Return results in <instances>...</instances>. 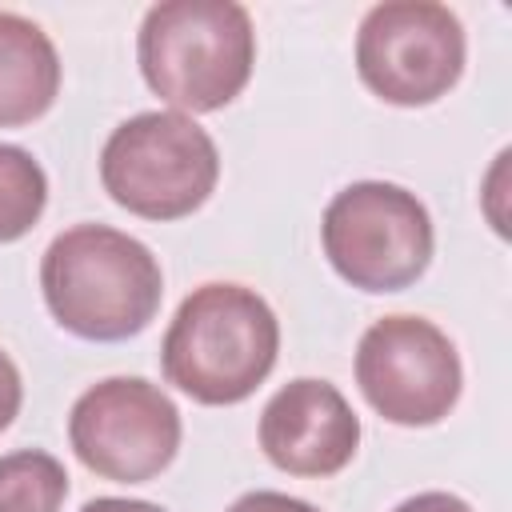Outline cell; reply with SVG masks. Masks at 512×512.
Listing matches in <instances>:
<instances>
[{"label":"cell","mask_w":512,"mask_h":512,"mask_svg":"<svg viewBox=\"0 0 512 512\" xmlns=\"http://www.w3.org/2000/svg\"><path fill=\"white\" fill-rule=\"evenodd\" d=\"M20 400H24V384H20V372L12 364V356L0 348V432L16 420L20 412Z\"/></svg>","instance_id":"4fadbf2b"},{"label":"cell","mask_w":512,"mask_h":512,"mask_svg":"<svg viewBox=\"0 0 512 512\" xmlns=\"http://www.w3.org/2000/svg\"><path fill=\"white\" fill-rule=\"evenodd\" d=\"M48 204V176L32 160V152L16 144H0V244L32 232Z\"/></svg>","instance_id":"7c38bea8"},{"label":"cell","mask_w":512,"mask_h":512,"mask_svg":"<svg viewBox=\"0 0 512 512\" xmlns=\"http://www.w3.org/2000/svg\"><path fill=\"white\" fill-rule=\"evenodd\" d=\"M260 448L288 476H336L360 448V416L328 380H288L260 412Z\"/></svg>","instance_id":"9c48e42d"},{"label":"cell","mask_w":512,"mask_h":512,"mask_svg":"<svg viewBox=\"0 0 512 512\" xmlns=\"http://www.w3.org/2000/svg\"><path fill=\"white\" fill-rule=\"evenodd\" d=\"M68 472L52 452L20 448L0 456V512H60Z\"/></svg>","instance_id":"8fae6325"},{"label":"cell","mask_w":512,"mask_h":512,"mask_svg":"<svg viewBox=\"0 0 512 512\" xmlns=\"http://www.w3.org/2000/svg\"><path fill=\"white\" fill-rule=\"evenodd\" d=\"M280 324L268 300L244 284H200L180 300L160 368L196 404H240L276 368Z\"/></svg>","instance_id":"7a4b0ae2"},{"label":"cell","mask_w":512,"mask_h":512,"mask_svg":"<svg viewBox=\"0 0 512 512\" xmlns=\"http://www.w3.org/2000/svg\"><path fill=\"white\" fill-rule=\"evenodd\" d=\"M136 56L144 84L176 112L232 104L256 64L252 16L236 0H164L144 12Z\"/></svg>","instance_id":"3957f363"},{"label":"cell","mask_w":512,"mask_h":512,"mask_svg":"<svg viewBox=\"0 0 512 512\" xmlns=\"http://www.w3.org/2000/svg\"><path fill=\"white\" fill-rule=\"evenodd\" d=\"M44 304L80 340H128L160 308L164 276L148 244L108 224L60 232L40 260Z\"/></svg>","instance_id":"6da1fadb"},{"label":"cell","mask_w":512,"mask_h":512,"mask_svg":"<svg viewBox=\"0 0 512 512\" xmlns=\"http://www.w3.org/2000/svg\"><path fill=\"white\" fill-rule=\"evenodd\" d=\"M364 400L400 428L440 424L464 384L456 344L424 316H380L356 344Z\"/></svg>","instance_id":"ba28073f"},{"label":"cell","mask_w":512,"mask_h":512,"mask_svg":"<svg viewBox=\"0 0 512 512\" xmlns=\"http://www.w3.org/2000/svg\"><path fill=\"white\" fill-rule=\"evenodd\" d=\"M228 512H320L308 500L284 496V492H244Z\"/></svg>","instance_id":"5bb4252c"},{"label":"cell","mask_w":512,"mask_h":512,"mask_svg":"<svg viewBox=\"0 0 512 512\" xmlns=\"http://www.w3.org/2000/svg\"><path fill=\"white\" fill-rule=\"evenodd\" d=\"M100 180L132 216L180 220L212 196L220 180V152L192 116L140 112L104 140Z\"/></svg>","instance_id":"277c9868"},{"label":"cell","mask_w":512,"mask_h":512,"mask_svg":"<svg viewBox=\"0 0 512 512\" xmlns=\"http://www.w3.org/2000/svg\"><path fill=\"white\" fill-rule=\"evenodd\" d=\"M392 512H472V508L452 492H416V496L400 500Z\"/></svg>","instance_id":"9a60e30c"},{"label":"cell","mask_w":512,"mask_h":512,"mask_svg":"<svg viewBox=\"0 0 512 512\" xmlns=\"http://www.w3.org/2000/svg\"><path fill=\"white\" fill-rule=\"evenodd\" d=\"M80 512H164L160 504H148V500H124V496H100V500H88Z\"/></svg>","instance_id":"2e32d148"},{"label":"cell","mask_w":512,"mask_h":512,"mask_svg":"<svg viewBox=\"0 0 512 512\" xmlns=\"http://www.w3.org/2000/svg\"><path fill=\"white\" fill-rule=\"evenodd\" d=\"M328 264L360 292H404L432 260V216L400 184L356 180L340 188L320 220Z\"/></svg>","instance_id":"5b68a950"},{"label":"cell","mask_w":512,"mask_h":512,"mask_svg":"<svg viewBox=\"0 0 512 512\" xmlns=\"http://www.w3.org/2000/svg\"><path fill=\"white\" fill-rule=\"evenodd\" d=\"M60 92V56L40 24L0 12V128L40 120Z\"/></svg>","instance_id":"30bf717a"},{"label":"cell","mask_w":512,"mask_h":512,"mask_svg":"<svg viewBox=\"0 0 512 512\" xmlns=\"http://www.w3.org/2000/svg\"><path fill=\"white\" fill-rule=\"evenodd\" d=\"M464 52V24L432 0L376 4L356 32V72L364 88L400 108L448 96L464 72Z\"/></svg>","instance_id":"8992f818"},{"label":"cell","mask_w":512,"mask_h":512,"mask_svg":"<svg viewBox=\"0 0 512 512\" xmlns=\"http://www.w3.org/2000/svg\"><path fill=\"white\" fill-rule=\"evenodd\" d=\"M68 444L88 472L116 484H144L176 460L180 408L140 376H108L72 404Z\"/></svg>","instance_id":"52a82bcc"}]
</instances>
